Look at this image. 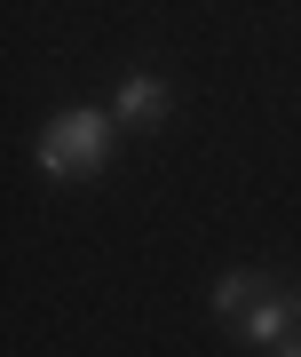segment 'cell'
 Listing matches in <instances>:
<instances>
[{
  "mask_svg": "<svg viewBox=\"0 0 301 357\" xmlns=\"http://www.w3.org/2000/svg\"><path fill=\"white\" fill-rule=\"evenodd\" d=\"M167 103H175V88H167L159 72H127L119 88H111V112H119V128H159V119H167Z\"/></svg>",
  "mask_w": 301,
  "mask_h": 357,
  "instance_id": "2",
  "label": "cell"
},
{
  "mask_svg": "<svg viewBox=\"0 0 301 357\" xmlns=\"http://www.w3.org/2000/svg\"><path fill=\"white\" fill-rule=\"evenodd\" d=\"M254 294H262V278H254V270H230V278L214 286V318H238V310L254 302Z\"/></svg>",
  "mask_w": 301,
  "mask_h": 357,
  "instance_id": "4",
  "label": "cell"
},
{
  "mask_svg": "<svg viewBox=\"0 0 301 357\" xmlns=\"http://www.w3.org/2000/svg\"><path fill=\"white\" fill-rule=\"evenodd\" d=\"M293 310H301V286H293Z\"/></svg>",
  "mask_w": 301,
  "mask_h": 357,
  "instance_id": "5",
  "label": "cell"
},
{
  "mask_svg": "<svg viewBox=\"0 0 301 357\" xmlns=\"http://www.w3.org/2000/svg\"><path fill=\"white\" fill-rule=\"evenodd\" d=\"M293 326H301L293 294H254V302L238 310V342H254V349H286Z\"/></svg>",
  "mask_w": 301,
  "mask_h": 357,
  "instance_id": "3",
  "label": "cell"
},
{
  "mask_svg": "<svg viewBox=\"0 0 301 357\" xmlns=\"http://www.w3.org/2000/svg\"><path fill=\"white\" fill-rule=\"evenodd\" d=\"M111 128L119 112H95V103H79V112H56L48 128H40V175L63 183V175H95L103 159H111Z\"/></svg>",
  "mask_w": 301,
  "mask_h": 357,
  "instance_id": "1",
  "label": "cell"
}]
</instances>
